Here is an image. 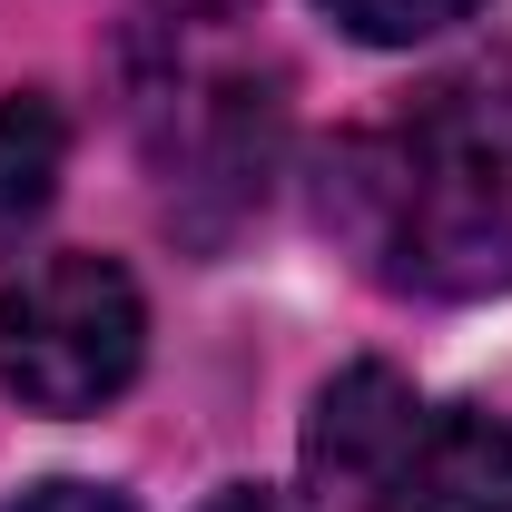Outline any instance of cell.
I'll return each mask as SVG.
<instances>
[{
  "label": "cell",
  "instance_id": "obj_1",
  "mask_svg": "<svg viewBox=\"0 0 512 512\" xmlns=\"http://www.w3.org/2000/svg\"><path fill=\"white\" fill-rule=\"evenodd\" d=\"M325 227L394 296H503L512 286V79L463 69L404 99L384 128L335 138Z\"/></svg>",
  "mask_w": 512,
  "mask_h": 512
},
{
  "label": "cell",
  "instance_id": "obj_2",
  "mask_svg": "<svg viewBox=\"0 0 512 512\" xmlns=\"http://www.w3.org/2000/svg\"><path fill=\"white\" fill-rule=\"evenodd\" d=\"M306 493L325 512H512V424L345 365L306 414Z\"/></svg>",
  "mask_w": 512,
  "mask_h": 512
},
{
  "label": "cell",
  "instance_id": "obj_3",
  "mask_svg": "<svg viewBox=\"0 0 512 512\" xmlns=\"http://www.w3.org/2000/svg\"><path fill=\"white\" fill-rule=\"evenodd\" d=\"M148 355V306L119 256L60 247L0 286V384L30 414H99Z\"/></svg>",
  "mask_w": 512,
  "mask_h": 512
},
{
  "label": "cell",
  "instance_id": "obj_4",
  "mask_svg": "<svg viewBox=\"0 0 512 512\" xmlns=\"http://www.w3.org/2000/svg\"><path fill=\"white\" fill-rule=\"evenodd\" d=\"M60 158H69V119L50 89H10L0 99V237L40 227L60 197Z\"/></svg>",
  "mask_w": 512,
  "mask_h": 512
},
{
  "label": "cell",
  "instance_id": "obj_5",
  "mask_svg": "<svg viewBox=\"0 0 512 512\" xmlns=\"http://www.w3.org/2000/svg\"><path fill=\"white\" fill-rule=\"evenodd\" d=\"M483 0H325V20L345 30V40H365V50H414V40H434L453 20H473Z\"/></svg>",
  "mask_w": 512,
  "mask_h": 512
},
{
  "label": "cell",
  "instance_id": "obj_6",
  "mask_svg": "<svg viewBox=\"0 0 512 512\" xmlns=\"http://www.w3.org/2000/svg\"><path fill=\"white\" fill-rule=\"evenodd\" d=\"M0 512H138V503L109 493V483H30L20 503H0Z\"/></svg>",
  "mask_w": 512,
  "mask_h": 512
},
{
  "label": "cell",
  "instance_id": "obj_7",
  "mask_svg": "<svg viewBox=\"0 0 512 512\" xmlns=\"http://www.w3.org/2000/svg\"><path fill=\"white\" fill-rule=\"evenodd\" d=\"M207 512H276V503H266V493H217Z\"/></svg>",
  "mask_w": 512,
  "mask_h": 512
}]
</instances>
